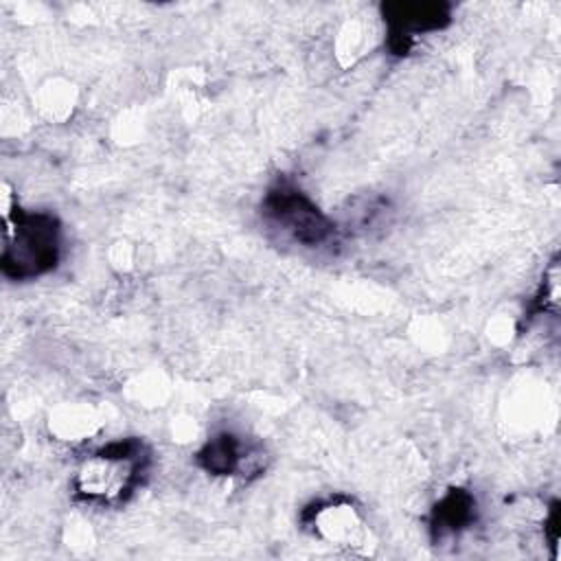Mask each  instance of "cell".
Listing matches in <instances>:
<instances>
[{"label":"cell","mask_w":561,"mask_h":561,"mask_svg":"<svg viewBox=\"0 0 561 561\" xmlns=\"http://www.w3.org/2000/svg\"><path fill=\"white\" fill-rule=\"evenodd\" d=\"M388 24V48L394 55H405L416 35L438 31L449 24V4L443 2H390L383 4Z\"/></svg>","instance_id":"4"},{"label":"cell","mask_w":561,"mask_h":561,"mask_svg":"<svg viewBox=\"0 0 561 561\" xmlns=\"http://www.w3.org/2000/svg\"><path fill=\"white\" fill-rule=\"evenodd\" d=\"M261 456L263 451L250 445L245 438L232 432H221L197 451V465L210 476L248 478L263 469Z\"/></svg>","instance_id":"5"},{"label":"cell","mask_w":561,"mask_h":561,"mask_svg":"<svg viewBox=\"0 0 561 561\" xmlns=\"http://www.w3.org/2000/svg\"><path fill=\"white\" fill-rule=\"evenodd\" d=\"M61 256V224L53 213L11 206L4 210L2 274L31 280L57 267Z\"/></svg>","instance_id":"2"},{"label":"cell","mask_w":561,"mask_h":561,"mask_svg":"<svg viewBox=\"0 0 561 561\" xmlns=\"http://www.w3.org/2000/svg\"><path fill=\"white\" fill-rule=\"evenodd\" d=\"M149 465L151 451L140 438L112 440L79 462L72 491L88 504H121L140 486Z\"/></svg>","instance_id":"1"},{"label":"cell","mask_w":561,"mask_h":561,"mask_svg":"<svg viewBox=\"0 0 561 561\" xmlns=\"http://www.w3.org/2000/svg\"><path fill=\"white\" fill-rule=\"evenodd\" d=\"M261 215L280 234L305 248L324 245L335 234V224L291 182H276L267 188Z\"/></svg>","instance_id":"3"},{"label":"cell","mask_w":561,"mask_h":561,"mask_svg":"<svg viewBox=\"0 0 561 561\" xmlns=\"http://www.w3.org/2000/svg\"><path fill=\"white\" fill-rule=\"evenodd\" d=\"M305 519L313 526V533L327 537L329 541H340L351 546L355 541V533L359 528V519L355 511L346 504H318L313 511L305 513Z\"/></svg>","instance_id":"7"},{"label":"cell","mask_w":561,"mask_h":561,"mask_svg":"<svg viewBox=\"0 0 561 561\" xmlns=\"http://www.w3.org/2000/svg\"><path fill=\"white\" fill-rule=\"evenodd\" d=\"M476 522V497L465 489L447 491L432 508L430 528L436 541L458 537Z\"/></svg>","instance_id":"6"}]
</instances>
